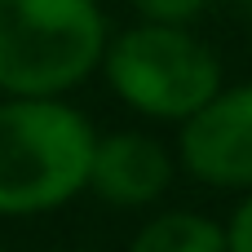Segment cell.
<instances>
[{
  "label": "cell",
  "mask_w": 252,
  "mask_h": 252,
  "mask_svg": "<svg viewBox=\"0 0 252 252\" xmlns=\"http://www.w3.org/2000/svg\"><path fill=\"white\" fill-rule=\"evenodd\" d=\"M93 124L62 97L0 102V217H35L75 199L89 182Z\"/></svg>",
  "instance_id": "obj_1"
},
{
  "label": "cell",
  "mask_w": 252,
  "mask_h": 252,
  "mask_svg": "<svg viewBox=\"0 0 252 252\" xmlns=\"http://www.w3.org/2000/svg\"><path fill=\"white\" fill-rule=\"evenodd\" d=\"M97 0H0V89L13 97H62L106 53Z\"/></svg>",
  "instance_id": "obj_2"
},
{
  "label": "cell",
  "mask_w": 252,
  "mask_h": 252,
  "mask_svg": "<svg viewBox=\"0 0 252 252\" xmlns=\"http://www.w3.org/2000/svg\"><path fill=\"white\" fill-rule=\"evenodd\" d=\"M102 71L115 97L151 120H186L221 89L217 53L173 22H137L106 40Z\"/></svg>",
  "instance_id": "obj_3"
},
{
  "label": "cell",
  "mask_w": 252,
  "mask_h": 252,
  "mask_svg": "<svg viewBox=\"0 0 252 252\" xmlns=\"http://www.w3.org/2000/svg\"><path fill=\"white\" fill-rule=\"evenodd\" d=\"M182 164L217 190H252V80L217 89L182 120Z\"/></svg>",
  "instance_id": "obj_4"
},
{
  "label": "cell",
  "mask_w": 252,
  "mask_h": 252,
  "mask_svg": "<svg viewBox=\"0 0 252 252\" xmlns=\"http://www.w3.org/2000/svg\"><path fill=\"white\" fill-rule=\"evenodd\" d=\"M168 182H173V155L155 137L111 133V137L93 142L84 190H93L97 199H106L115 208H146L168 190Z\"/></svg>",
  "instance_id": "obj_5"
},
{
  "label": "cell",
  "mask_w": 252,
  "mask_h": 252,
  "mask_svg": "<svg viewBox=\"0 0 252 252\" xmlns=\"http://www.w3.org/2000/svg\"><path fill=\"white\" fill-rule=\"evenodd\" d=\"M128 252H226V226L204 213H159L133 235Z\"/></svg>",
  "instance_id": "obj_6"
},
{
  "label": "cell",
  "mask_w": 252,
  "mask_h": 252,
  "mask_svg": "<svg viewBox=\"0 0 252 252\" xmlns=\"http://www.w3.org/2000/svg\"><path fill=\"white\" fill-rule=\"evenodd\" d=\"M133 9L142 13V22H173V27H190L208 0H133Z\"/></svg>",
  "instance_id": "obj_7"
},
{
  "label": "cell",
  "mask_w": 252,
  "mask_h": 252,
  "mask_svg": "<svg viewBox=\"0 0 252 252\" xmlns=\"http://www.w3.org/2000/svg\"><path fill=\"white\" fill-rule=\"evenodd\" d=\"M226 252H252V190L239 199V208L226 221Z\"/></svg>",
  "instance_id": "obj_8"
},
{
  "label": "cell",
  "mask_w": 252,
  "mask_h": 252,
  "mask_svg": "<svg viewBox=\"0 0 252 252\" xmlns=\"http://www.w3.org/2000/svg\"><path fill=\"white\" fill-rule=\"evenodd\" d=\"M230 4H235L239 13H252V0H230Z\"/></svg>",
  "instance_id": "obj_9"
},
{
  "label": "cell",
  "mask_w": 252,
  "mask_h": 252,
  "mask_svg": "<svg viewBox=\"0 0 252 252\" xmlns=\"http://www.w3.org/2000/svg\"><path fill=\"white\" fill-rule=\"evenodd\" d=\"M0 252H4V248H0Z\"/></svg>",
  "instance_id": "obj_10"
}]
</instances>
